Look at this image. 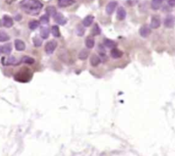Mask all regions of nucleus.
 <instances>
[{
  "label": "nucleus",
  "instance_id": "nucleus-10",
  "mask_svg": "<svg viewBox=\"0 0 175 156\" xmlns=\"http://www.w3.org/2000/svg\"><path fill=\"white\" fill-rule=\"evenodd\" d=\"M3 26L6 28H11L13 26V20L9 16H4L3 18Z\"/></svg>",
  "mask_w": 175,
  "mask_h": 156
},
{
  "label": "nucleus",
  "instance_id": "nucleus-18",
  "mask_svg": "<svg viewBox=\"0 0 175 156\" xmlns=\"http://www.w3.org/2000/svg\"><path fill=\"white\" fill-rule=\"evenodd\" d=\"M103 44L105 45V46H107V47H108V48H112V49L115 48L117 46L116 42H114V40H112V39H104Z\"/></svg>",
  "mask_w": 175,
  "mask_h": 156
},
{
  "label": "nucleus",
  "instance_id": "nucleus-30",
  "mask_svg": "<svg viewBox=\"0 0 175 156\" xmlns=\"http://www.w3.org/2000/svg\"><path fill=\"white\" fill-rule=\"evenodd\" d=\"M77 35L79 36H82L83 34H84L85 33V29L82 28V27H81L80 25L77 27Z\"/></svg>",
  "mask_w": 175,
  "mask_h": 156
},
{
  "label": "nucleus",
  "instance_id": "nucleus-12",
  "mask_svg": "<svg viewBox=\"0 0 175 156\" xmlns=\"http://www.w3.org/2000/svg\"><path fill=\"white\" fill-rule=\"evenodd\" d=\"M77 0H58V5L60 7H67L76 3Z\"/></svg>",
  "mask_w": 175,
  "mask_h": 156
},
{
  "label": "nucleus",
  "instance_id": "nucleus-20",
  "mask_svg": "<svg viewBox=\"0 0 175 156\" xmlns=\"http://www.w3.org/2000/svg\"><path fill=\"white\" fill-rule=\"evenodd\" d=\"M39 26H40V22L36 21V20H32V21H30L29 23V28L31 30H35Z\"/></svg>",
  "mask_w": 175,
  "mask_h": 156
},
{
  "label": "nucleus",
  "instance_id": "nucleus-2",
  "mask_svg": "<svg viewBox=\"0 0 175 156\" xmlns=\"http://www.w3.org/2000/svg\"><path fill=\"white\" fill-rule=\"evenodd\" d=\"M57 46H58L57 41H55V40H50V41H48V42L45 44V52L47 54H52L56 50Z\"/></svg>",
  "mask_w": 175,
  "mask_h": 156
},
{
  "label": "nucleus",
  "instance_id": "nucleus-6",
  "mask_svg": "<svg viewBox=\"0 0 175 156\" xmlns=\"http://www.w3.org/2000/svg\"><path fill=\"white\" fill-rule=\"evenodd\" d=\"M161 26V18L158 16H154L150 22V27L152 29H158Z\"/></svg>",
  "mask_w": 175,
  "mask_h": 156
},
{
  "label": "nucleus",
  "instance_id": "nucleus-5",
  "mask_svg": "<svg viewBox=\"0 0 175 156\" xmlns=\"http://www.w3.org/2000/svg\"><path fill=\"white\" fill-rule=\"evenodd\" d=\"M117 5H118V3H117L116 1H112V2L108 3L107 5V8H106V12H107V14L112 15V14L114 13V10L116 9Z\"/></svg>",
  "mask_w": 175,
  "mask_h": 156
},
{
  "label": "nucleus",
  "instance_id": "nucleus-33",
  "mask_svg": "<svg viewBox=\"0 0 175 156\" xmlns=\"http://www.w3.org/2000/svg\"><path fill=\"white\" fill-rule=\"evenodd\" d=\"M1 53H3V52H2V46H0V54Z\"/></svg>",
  "mask_w": 175,
  "mask_h": 156
},
{
  "label": "nucleus",
  "instance_id": "nucleus-19",
  "mask_svg": "<svg viewBox=\"0 0 175 156\" xmlns=\"http://www.w3.org/2000/svg\"><path fill=\"white\" fill-rule=\"evenodd\" d=\"M85 45L87 46V48L91 49L94 46V39L93 37H88L85 39Z\"/></svg>",
  "mask_w": 175,
  "mask_h": 156
},
{
  "label": "nucleus",
  "instance_id": "nucleus-27",
  "mask_svg": "<svg viewBox=\"0 0 175 156\" xmlns=\"http://www.w3.org/2000/svg\"><path fill=\"white\" fill-rule=\"evenodd\" d=\"M33 42H34V45L36 46V47H39L42 45V40L41 39H40L39 37H34V39H33Z\"/></svg>",
  "mask_w": 175,
  "mask_h": 156
},
{
  "label": "nucleus",
  "instance_id": "nucleus-8",
  "mask_svg": "<svg viewBox=\"0 0 175 156\" xmlns=\"http://www.w3.org/2000/svg\"><path fill=\"white\" fill-rule=\"evenodd\" d=\"M110 55L111 57L114 59H120L122 56H123V52H121L120 50L117 48H114L112 49V51L110 52Z\"/></svg>",
  "mask_w": 175,
  "mask_h": 156
},
{
  "label": "nucleus",
  "instance_id": "nucleus-23",
  "mask_svg": "<svg viewBox=\"0 0 175 156\" xmlns=\"http://www.w3.org/2000/svg\"><path fill=\"white\" fill-rule=\"evenodd\" d=\"M21 61H22V63H24L27 65H33L34 63V59L31 57H29V56H24V57H23Z\"/></svg>",
  "mask_w": 175,
  "mask_h": 156
},
{
  "label": "nucleus",
  "instance_id": "nucleus-3",
  "mask_svg": "<svg viewBox=\"0 0 175 156\" xmlns=\"http://www.w3.org/2000/svg\"><path fill=\"white\" fill-rule=\"evenodd\" d=\"M3 65H20V63H22V61L17 60L15 57L11 56V57L7 58L6 59H3Z\"/></svg>",
  "mask_w": 175,
  "mask_h": 156
},
{
  "label": "nucleus",
  "instance_id": "nucleus-4",
  "mask_svg": "<svg viewBox=\"0 0 175 156\" xmlns=\"http://www.w3.org/2000/svg\"><path fill=\"white\" fill-rule=\"evenodd\" d=\"M53 18L55 20V22L59 25H65V23H67V20L65 16H63L61 13H56V15L53 16Z\"/></svg>",
  "mask_w": 175,
  "mask_h": 156
},
{
  "label": "nucleus",
  "instance_id": "nucleus-26",
  "mask_svg": "<svg viewBox=\"0 0 175 156\" xmlns=\"http://www.w3.org/2000/svg\"><path fill=\"white\" fill-rule=\"evenodd\" d=\"M10 39V36L3 31H0V42H4Z\"/></svg>",
  "mask_w": 175,
  "mask_h": 156
},
{
  "label": "nucleus",
  "instance_id": "nucleus-7",
  "mask_svg": "<svg viewBox=\"0 0 175 156\" xmlns=\"http://www.w3.org/2000/svg\"><path fill=\"white\" fill-rule=\"evenodd\" d=\"M150 33H151V30H150V29H149V27L146 26V25H144V26L142 27L139 30L140 35L142 36V37H143V38L148 37V36L150 34Z\"/></svg>",
  "mask_w": 175,
  "mask_h": 156
},
{
  "label": "nucleus",
  "instance_id": "nucleus-25",
  "mask_svg": "<svg viewBox=\"0 0 175 156\" xmlns=\"http://www.w3.org/2000/svg\"><path fill=\"white\" fill-rule=\"evenodd\" d=\"M52 35H53V37H55V38L60 37V31H59V28H58V26H52Z\"/></svg>",
  "mask_w": 175,
  "mask_h": 156
},
{
  "label": "nucleus",
  "instance_id": "nucleus-11",
  "mask_svg": "<svg viewBox=\"0 0 175 156\" xmlns=\"http://www.w3.org/2000/svg\"><path fill=\"white\" fill-rule=\"evenodd\" d=\"M15 47L17 51H19V52H22V51H24L25 50V43L23 42V40H21V39H16L15 40Z\"/></svg>",
  "mask_w": 175,
  "mask_h": 156
},
{
  "label": "nucleus",
  "instance_id": "nucleus-15",
  "mask_svg": "<svg viewBox=\"0 0 175 156\" xmlns=\"http://www.w3.org/2000/svg\"><path fill=\"white\" fill-rule=\"evenodd\" d=\"M50 34V30L47 27H42L40 28V36L42 39H47Z\"/></svg>",
  "mask_w": 175,
  "mask_h": 156
},
{
  "label": "nucleus",
  "instance_id": "nucleus-31",
  "mask_svg": "<svg viewBox=\"0 0 175 156\" xmlns=\"http://www.w3.org/2000/svg\"><path fill=\"white\" fill-rule=\"evenodd\" d=\"M168 4L170 6L174 7L175 6V0H168Z\"/></svg>",
  "mask_w": 175,
  "mask_h": 156
},
{
  "label": "nucleus",
  "instance_id": "nucleus-22",
  "mask_svg": "<svg viewBox=\"0 0 175 156\" xmlns=\"http://www.w3.org/2000/svg\"><path fill=\"white\" fill-rule=\"evenodd\" d=\"M88 54H89V52L83 49V50H82L81 52H79L78 58H79V59H81V60H85L88 57Z\"/></svg>",
  "mask_w": 175,
  "mask_h": 156
},
{
  "label": "nucleus",
  "instance_id": "nucleus-28",
  "mask_svg": "<svg viewBox=\"0 0 175 156\" xmlns=\"http://www.w3.org/2000/svg\"><path fill=\"white\" fill-rule=\"evenodd\" d=\"M49 16L48 15H43L40 18V23H42V24H47V23H49Z\"/></svg>",
  "mask_w": 175,
  "mask_h": 156
},
{
  "label": "nucleus",
  "instance_id": "nucleus-29",
  "mask_svg": "<svg viewBox=\"0 0 175 156\" xmlns=\"http://www.w3.org/2000/svg\"><path fill=\"white\" fill-rule=\"evenodd\" d=\"M101 33V30L100 29V27L98 26V24H94V28H93V30H92V34L94 35H99Z\"/></svg>",
  "mask_w": 175,
  "mask_h": 156
},
{
  "label": "nucleus",
  "instance_id": "nucleus-24",
  "mask_svg": "<svg viewBox=\"0 0 175 156\" xmlns=\"http://www.w3.org/2000/svg\"><path fill=\"white\" fill-rule=\"evenodd\" d=\"M46 15H48L49 16H54L57 13L56 9L53 6H49L46 8Z\"/></svg>",
  "mask_w": 175,
  "mask_h": 156
},
{
  "label": "nucleus",
  "instance_id": "nucleus-14",
  "mask_svg": "<svg viewBox=\"0 0 175 156\" xmlns=\"http://www.w3.org/2000/svg\"><path fill=\"white\" fill-rule=\"evenodd\" d=\"M101 62V58L98 57L97 55H93L90 58V65H92V66H94V67H95V66H97V65H100Z\"/></svg>",
  "mask_w": 175,
  "mask_h": 156
},
{
  "label": "nucleus",
  "instance_id": "nucleus-32",
  "mask_svg": "<svg viewBox=\"0 0 175 156\" xmlns=\"http://www.w3.org/2000/svg\"><path fill=\"white\" fill-rule=\"evenodd\" d=\"M2 26H3V21H2V20H0V27H2Z\"/></svg>",
  "mask_w": 175,
  "mask_h": 156
},
{
  "label": "nucleus",
  "instance_id": "nucleus-17",
  "mask_svg": "<svg viewBox=\"0 0 175 156\" xmlns=\"http://www.w3.org/2000/svg\"><path fill=\"white\" fill-rule=\"evenodd\" d=\"M164 25L167 28H172L173 27V17L172 16H167L164 21Z\"/></svg>",
  "mask_w": 175,
  "mask_h": 156
},
{
  "label": "nucleus",
  "instance_id": "nucleus-1",
  "mask_svg": "<svg viewBox=\"0 0 175 156\" xmlns=\"http://www.w3.org/2000/svg\"><path fill=\"white\" fill-rule=\"evenodd\" d=\"M21 9L31 16H36L43 8L42 3L40 0H23L20 3Z\"/></svg>",
  "mask_w": 175,
  "mask_h": 156
},
{
  "label": "nucleus",
  "instance_id": "nucleus-13",
  "mask_svg": "<svg viewBox=\"0 0 175 156\" xmlns=\"http://www.w3.org/2000/svg\"><path fill=\"white\" fill-rule=\"evenodd\" d=\"M94 17L93 16H88L85 17L83 21H82V24H83V26L84 27H89L92 24V23H94Z\"/></svg>",
  "mask_w": 175,
  "mask_h": 156
},
{
  "label": "nucleus",
  "instance_id": "nucleus-21",
  "mask_svg": "<svg viewBox=\"0 0 175 156\" xmlns=\"http://www.w3.org/2000/svg\"><path fill=\"white\" fill-rule=\"evenodd\" d=\"M12 51V46L11 44H6L4 46H2V52L4 54H10Z\"/></svg>",
  "mask_w": 175,
  "mask_h": 156
},
{
  "label": "nucleus",
  "instance_id": "nucleus-9",
  "mask_svg": "<svg viewBox=\"0 0 175 156\" xmlns=\"http://www.w3.org/2000/svg\"><path fill=\"white\" fill-rule=\"evenodd\" d=\"M126 16V11L124 9L123 7H119L118 10H117V18L119 21H122L125 18Z\"/></svg>",
  "mask_w": 175,
  "mask_h": 156
},
{
  "label": "nucleus",
  "instance_id": "nucleus-16",
  "mask_svg": "<svg viewBox=\"0 0 175 156\" xmlns=\"http://www.w3.org/2000/svg\"><path fill=\"white\" fill-rule=\"evenodd\" d=\"M162 3H163V0H152V2H151V8L154 10H159L161 6H162Z\"/></svg>",
  "mask_w": 175,
  "mask_h": 156
}]
</instances>
